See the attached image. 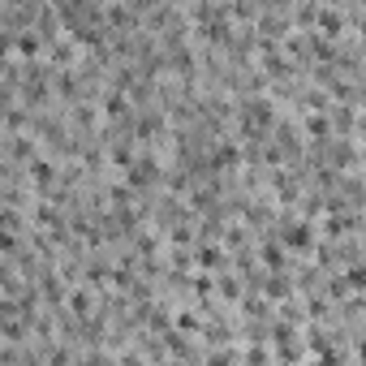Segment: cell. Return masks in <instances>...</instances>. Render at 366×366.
Returning <instances> with one entry per match:
<instances>
[{
  "label": "cell",
  "instance_id": "obj_4",
  "mask_svg": "<svg viewBox=\"0 0 366 366\" xmlns=\"http://www.w3.org/2000/svg\"><path fill=\"white\" fill-rule=\"evenodd\" d=\"M216 297H224V302H241V297H246L241 276H237V272H220V276H216Z\"/></svg>",
  "mask_w": 366,
  "mask_h": 366
},
{
  "label": "cell",
  "instance_id": "obj_1",
  "mask_svg": "<svg viewBox=\"0 0 366 366\" xmlns=\"http://www.w3.org/2000/svg\"><path fill=\"white\" fill-rule=\"evenodd\" d=\"M194 268H198V272H207V276L229 272V250H224V246H216V241H198V246H194Z\"/></svg>",
  "mask_w": 366,
  "mask_h": 366
},
{
  "label": "cell",
  "instance_id": "obj_3",
  "mask_svg": "<svg viewBox=\"0 0 366 366\" xmlns=\"http://www.w3.org/2000/svg\"><path fill=\"white\" fill-rule=\"evenodd\" d=\"M302 134H306V138H315L319 147H328L336 130H332V117H328V113H310V117H302Z\"/></svg>",
  "mask_w": 366,
  "mask_h": 366
},
{
  "label": "cell",
  "instance_id": "obj_5",
  "mask_svg": "<svg viewBox=\"0 0 366 366\" xmlns=\"http://www.w3.org/2000/svg\"><path fill=\"white\" fill-rule=\"evenodd\" d=\"M362 168H366V151H362Z\"/></svg>",
  "mask_w": 366,
  "mask_h": 366
},
{
  "label": "cell",
  "instance_id": "obj_2",
  "mask_svg": "<svg viewBox=\"0 0 366 366\" xmlns=\"http://www.w3.org/2000/svg\"><path fill=\"white\" fill-rule=\"evenodd\" d=\"M258 263H263V272H285L289 268V250H285L280 233H263V241H258Z\"/></svg>",
  "mask_w": 366,
  "mask_h": 366
}]
</instances>
